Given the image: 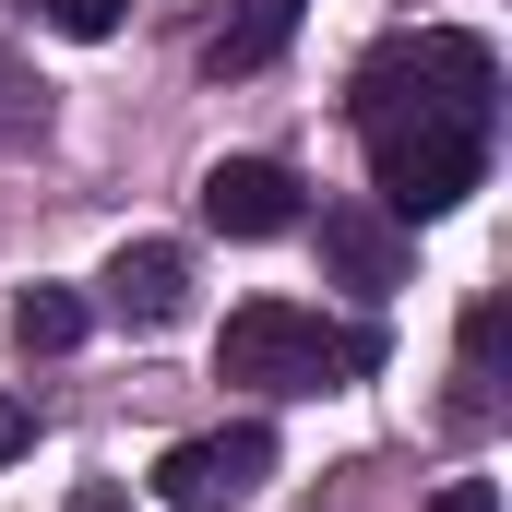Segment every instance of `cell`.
Here are the masks:
<instances>
[{"label":"cell","instance_id":"6da1fadb","mask_svg":"<svg viewBox=\"0 0 512 512\" xmlns=\"http://www.w3.org/2000/svg\"><path fill=\"white\" fill-rule=\"evenodd\" d=\"M346 108H358V143H370V131H405V120L501 131V48L465 36V24H417V36H393V48L358 60Z\"/></svg>","mask_w":512,"mask_h":512},{"label":"cell","instance_id":"7a4b0ae2","mask_svg":"<svg viewBox=\"0 0 512 512\" xmlns=\"http://www.w3.org/2000/svg\"><path fill=\"white\" fill-rule=\"evenodd\" d=\"M370 370H382V334L370 322H322L298 298H251L215 334V382H251V393H346Z\"/></svg>","mask_w":512,"mask_h":512},{"label":"cell","instance_id":"3957f363","mask_svg":"<svg viewBox=\"0 0 512 512\" xmlns=\"http://www.w3.org/2000/svg\"><path fill=\"white\" fill-rule=\"evenodd\" d=\"M370 179H382V215L429 227L453 215L477 179H489V131H453V120H405V131H370Z\"/></svg>","mask_w":512,"mask_h":512},{"label":"cell","instance_id":"277c9868","mask_svg":"<svg viewBox=\"0 0 512 512\" xmlns=\"http://www.w3.org/2000/svg\"><path fill=\"white\" fill-rule=\"evenodd\" d=\"M262 477H274V429H251V417H239V429L179 441V453L155 465V501H167V512H239Z\"/></svg>","mask_w":512,"mask_h":512},{"label":"cell","instance_id":"5b68a950","mask_svg":"<svg viewBox=\"0 0 512 512\" xmlns=\"http://www.w3.org/2000/svg\"><path fill=\"white\" fill-rule=\"evenodd\" d=\"M203 227H227V239H286V227H298V179H286L274 155H215V167H203Z\"/></svg>","mask_w":512,"mask_h":512},{"label":"cell","instance_id":"8992f818","mask_svg":"<svg viewBox=\"0 0 512 512\" xmlns=\"http://www.w3.org/2000/svg\"><path fill=\"white\" fill-rule=\"evenodd\" d=\"M322 274L358 286V298H393L405 286V227L382 203H322Z\"/></svg>","mask_w":512,"mask_h":512},{"label":"cell","instance_id":"52a82bcc","mask_svg":"<svg viewBox=\"0 0 512 512\" xmlns=\"http://www.w3.org/2000/svg\"><path fill=\"white\" fill-rule=\"evenodd\" d=\"M108 310H120L131 334H167L179 310H191V251H167V239H131L108 262Z\"/></svg>","mask_w":512,"mask_h":512},{"label":"cell","instance_id":"ba28073f","mask_svg":"<svg viewBox=\"0 0 512 512\" xmlns=\"http://www.w3.org/2000/svg\"><path fill=\"white\" fill-rule=\"evenodd\" d=\"M298 12H310V0H239V24H215L203 72H215V84H251V72H274V60H286V36H298Z\"/></svg>","mask_w":512,"mask_h":512},{"label":"cell","instance_id":"9c48e42d","mask_svg":"<svg viewBox=\"0 0 512 512\" xmlns=\"http://www.w3.org/2000/svg\"><path fill=\"white\" fill-rule=\"evenodd\" d=\"M12 346H24V358L84 346V298H72V286H24V298H12Z\"/></svg>","mask_w":512,"mask_h":512},{"label":"cell","instance_id":"30bf717a","mask_svg":"<svg viewBox=\"0 0 512 512\" xmlns=\"http://www.w3.org/2000/svg\"><path fill=\"white\" fill-rule=\"evenodd\" d=\"M36 12H48L60 36H84V48H96V36H120V12H131V0H36Z\"/></svg>","mask_w":512,"mask_h":512},{"label":"cell","instance_id":"8fae6325","mask_svg":"<svg viewBox=\"0 0 512 512\" xmlns=\"http://www.w3.org/2000/svg\"><path fill=\"white\" fill-rule=\"evenodd\" d=\"M36 120H48V84H24V72L0 60V143H24Z\"/></svg>","mask_w":512,"mask_h":512},{"label":"cell","instance_id":"7c38bea8","mask_svg":"<svg viewBox=\"0 0 512 512\" xmlns=\"http://www.w3.org/2000/svg\"><path fill=\"white\" fill-rule=\"evenodd\" d=\"M489 358H501V310L477 298V310H465V370H489Z\"/></svg>","mask_w":512,"mask_h":512},{"label":"cell","instance_id":"4fadbf2b","mask_svg":"<svg viewBox=\"0 0 512 512\" xmlns=\"http://www.w3.org/2000/svg\"><path fill=\"white\" fill-rule=\"evenodd\" d=\"M429 512H501V489H489V477H453V489H441Z\"/></svg>","mask_w":512,"mask_h":512},{"label":"cell","instance_id":"5bb4252c","mask_svg":"<svg viewBox=\"0 0 512 512\" xmlns=\"http://www.w3.org/2000/svg\"><path fill=\"white\" fill-rule=\"evenodd\" d=\"M24 441H36V417H24V405H12V393H0V465H12V453H24Z\"/></svg>","mask_w":512,"mask_h":512},{"label":"cell","instance_id":"9a60e30c","mask_svg":"<svg viewBox=\"0 0 512 512\" xmlns=\"http://www.w3.org/2000/svg\"><path fill=\"white\" fill-rule=\"evenodd\" d=\"M72 512H131V501H120V489H84V501H72Z\"/></svg>","mask_w":512,"mask_h":512}]
</instances>
